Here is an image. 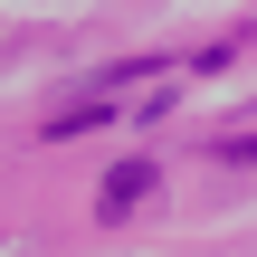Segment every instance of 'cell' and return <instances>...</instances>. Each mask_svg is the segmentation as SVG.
<instances>
[{
  "label": "cell",
  "mask_w": 257,
  "mask_h": 257,
  "mask_svg": "<svg viewBox=\"0 0 257 257\" xmlns=\"http://www.w3.org/2000/svg\"><path fill=\"white\" fill-rule=\"evenodd\" d=\"M153 181H162L153 162H114V172H105V191H95V219H134V210L153 200Z\"/></svg>",
  "instance_id": "6da1fadb"
},
{
  "label": "cell",
  "mask_w": 257,
  "mask_h": 257,
  "mask_svg": "<svg viewBox=\"0 0 257 257\" xmlns=\"http://www.w3.org/2000/svg\"><path fill=\"white\" fill-rule=\"evenodd\" d=\"M105 114H114V105H67V114H48V134H57V143H67V134H95V124H105Z\"/></svg>",
  "instance_id": "7a4b0ae2"
}]
</instances>
